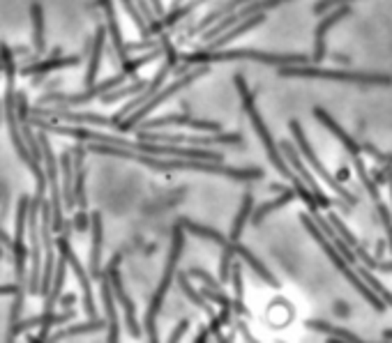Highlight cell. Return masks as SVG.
Instances as JSON below:
<instances>
[{
	"instance_id": "obj_1",
	"label": "cell",
	"mask_w": 392,
	"mask_h": 343,
	"mask_svg": "<svg viewBox=\"0 0 392 343\" xmlns=\"http://www.w3.org/2000/svg\"><path fill=\"white\" fill-rule=\"evenodd\" d=\"M88 150L100 152V155L123 157V160L145 164L157 171H203V173L229 175V178H235V180H256L263 175L259 169H233V166H222V162L187 160V157H157V155H145V152L129 150V148H120V145H111V143H90Z\"/></svg>"
},
{
	"instance_id": "obj_2",
	"label": "cell",
	"mask_w": 392,
	"mask_h": 343,
	"mask_svg": "<svg viewBox=\"0 0 392 343\" xmlns=\"http://www.w3.org/2000/svg\"><path fill=\"white\" fill-rule=\"evenodd\" d=\"M235 85H238V90H240V100H242V107H245L247 116H249V120H251V125H254V129H256V136L261 138V143H263L266 152H268V157H270V162L275 164V169L280 171L286 180H291V182H293V187L298 189V196H300V198L304 200V203H307V205L311 207V212L316 215V205H319L316 200H319V198L314 196L311 189H304L298 175H295V173L289 169V166H286L284 155L280 152V148L275 145V140H273V136H270V131H268V127H266L263 118L259 116V111H256V102H254V92H249V90H247L245 78H242L240 74L235 76Z\"/></svg>"
},
{
	"instance_id": "obj_3",
	"label": "cell",
	"mask_w": 392,
	"mask_h": 343,
	"mask_svg": "<svg viewBox=\"0 0 392 343\" xmlns=\"http://www.w3.org/2000/svg\"><path fill=\"white\" fill-rule=\"evenodd\" d=\"M182 60L189 65H208V63H220V60H254V63H266V65H309V58L302 54H263V51H251V49H235V51H201V54H187Z\"/></svg>"
},
{
	"instance_id": "obj_4",
	"label": "cell",
	"mask_w": 392,
	"mask_h": 343,
	"mask_svg": "<svg viewBox=\"0 0 392 343\" xmlns=\"http://www.w3.org/2000/svg\"><path fill=\"white\" fill-rule=\"evenodd\" d=\"M300 219L304 222V228H307V231L314 235V240H316V242L321 244V249H323V251L328 253V258L333 260V265H335V267H337L339 272H342L344 277H346L348 284H351L355 290H358V293H360V295L364 297V300H367V302H369V304H372L376 311H383V309H386V302H383L381 297L376 295V290L369 288V286H364L362 281H360V275H355V272H353L351 267H348L346 256H344V253L339 251L337 247H335L333 242H330V237H328L323 231H321V226L316 224V219H311L309 215H302Z\"/></svg>"
},
{
	"instance_id": "obj_5",
	"label": "cell",
	"mask_w": 392,
	"mask_h": 343,
	"mask_svg": "<svg viewBox=\"0 0 392 343\" xmlns=\"http://www.w3.org/2000/svg\"><path fill=\"white\" fill-rule=\"evenodd\" d=\"M182 242H185V228L180 224L173 228V240H171V253H169V260H167V270H164V277L160 281V286H157L150 306H148V313H145V332H148V339L157 341V315H160V309L164 304V297H167V290L171 286L173 277H176V265H178V258H180V251H182Z\"/></svg>"
},
{
	"instance_id": "obj_6",
	"label": "cell",
	"mask_w": 392,
	"mask_h": 343,
	"mask_svg": "<svg viewBox=\"0 0 392 343\" xmlns=\"http://www.w3.org/2000/svg\"><path fill=\"white\" fill-rule=\"evenodd\" d=\"M180 226L185 228L187 233H194V235H198V237H206V240H210V242H215V244H220L222 249H229L233 256H240L242 260L247 263V265L256 272V275L266 281V284H270V286H280L277 284V279L270 275V270L263 265V263H261L254 253H251L249 249H245V247H240L238 244V240H231V237H224L222 233H217L215 228H206V226H201V224H194V222H189V219H182L180 222Z\"/></svg>"
},
{
	"instance_id": "obj_7",
	"label": "cell",
	"mask_w": 392,
	"mask_h": 343,
	"mask_svg": "<svg viewBox=\"0 0 392 343\" xmlns=\"http://www.w3.org/2000/svg\"><path fill=\"white\" fill-rule=\"evenodd\" d=\"M282 76H302V78H333V81L346 83H364V85H390V74H367V72H342V69H321L311 65H289L280 69Z\"/></svg>"
},
{
	"instance_id": "obj_8",
	"label": "cell",
	"mask_w": 392,
	"mask_h": 343,
	"mask_svg": "<svg viewBox=\"0 0 392 343\" xmlns=\"http://www.w3.org/2000/svg\"><path fill=\"white\" fill-rule=\"evenodd\" d=\"M203 74H208V65H198L196 69H194V72H191V74H185V76H180L178 78V81H173L169 88H162V90L160 92H157L155 97H153V100H148L145 104H143V107L141 109H136L134 113H129V116L123 120V122H120V125L116 127V129H120V131H132L136 125H138V122H141L145 116H150V113L157 109V107H160V104H164V102H167L169 100V97H173V95H176L178 90H182V88H185V85H189L191 81H194V78H198V76H203Z\"/></svg>"
},
{
	"instance_id": "obj_9",
	"label": "cell",
	"mask_w": 392,
	"mask_h": 343,
	"mask_svg": "<svg viewBox=\"0 0 392 343\" xmlns=\"http://www.w3.org/2000/svg\"><path fill=\"white\" fill-rule=\"evenodd\" d=\"M291 129H293L295 143H298V148H300V150H302V155H304V160H307V162H309V166H311V169L316 171V173L321 175V178L326 180V184H328V187H330V189H335V193H337V196H342V198L346 200L348 205H355V203H358V198H355L353 193L348 191V189H346L344 184L339 182L337 178H333V175H330V171L326 169L323 164H321V160H319V157L314 155V150H311V145H309L307 136H304L302 127H300V125H298V122H295V120L291 122Z\"/></svg>"
},
{
	"instance_id": "obj_10",
	"label": "cell",
	"mask_w": 392,
	"mask_h": 343,
	"mask_svg": "<svg viewBox=\"0 0 392 343\" xmlns=\"http://www.w3.org/2000/svg\"><path fill=\"white\" fill-rule=\"evenodd\" d=\"M141 140H157V143H176V145H196V148H213V145H240L242 136L238 134H210V136H194V134H138Z\"/></svg>"
},
{
	"instance_id": "obj_11",
	"label": "cell",
	"mask_w": 392,
	"mask_h": 343,
	"mask_svg": "<svg viewBox=\"0 0 392 343\" xmlns=\"http://www.w3.org/2000/svg\"><path fill=\"white\" fill-rule=\"evenodd\" d=\"M42 143V155H44V164H47V175H49V187H51V224H54V231L63 233L65 228V219H63V200H60V187H58V166H56V157L51 150V143L47 136H40Z\"/></svg>"
},
{
	"instance_id": "obj_12",
	"label": "cell",
	"mask_w": 392,
	"mask_h": 343,
	"mask_svg": "<svg viewBox=\"0 0 392 343\" xmlns=\"http://www.w3.org/2000/svg\"><path fill=\"white\" fill-rule=\"evenodd\" d=\"M127 78V74L125 72H120V74H116L113 78H107V81H102V83H95V85H90L88 90L85 92H81V95H44L40 100V104H69V107H78V104H88L90 100H95V97H102V95H107V92H111V90H116V88L123 83Z\"/></svg>"
},
{
	"instance_id": "obj_13",
	"label": "cell",
	"mask_w": 392,
	"mask_h": 343,
	"mask_svg": "<svg viewBox=\"0 0 392 343\" xmlns=\"http://www.w3.org/2000/svg\"><path fill=\"white\" fill-rule=\"evenodd\" d=\"M173 65H176V56H173L171 51H169V56H167V63L162 65V69H160V72L155 74V78H153V81L148 83V85L143 88V90L138 92V95L134 97V100L127 104V107H123V111H120L116 118H113V122H116V127L120 125V122H123V118H127L129 113H134L136 109H141V107H143V104H145L148 100H153V97H155L157 92L162 90V83H164V78L169 76V72H171V69H173Z\"/></svg>"
},
{
	"instance_id": "obj_14",
	"label": "cell",
	"mask_w": 392,
	"mask_h": 343,
	"mask_svg": "<svg viewBox=\"0 0 392 343\" xmlns=\"http://www.w3.org/2000/svg\"><path fill=\"white\" fill-rule=\"evenodd\" d=\"M56 244H58L60 256H63V258L69 263V265H72L74 275H76V279H78V284H81V288H83V306H85V313H88V315H95V300H93V290H90V279H88V275H85L83 265H81V263H78V258L74 256L72 247H69L67 226L63 228V235L58 237Z\"/></svg>"
},
{
	"instance_id": "obj_15",
	"label": "cell",
	"mask_w": 392,
	"mask_h": 343,
	"mask_svg": "<svg viewBox=\"0 0 392 343\" xmlns=\"http://www.w3.org/2000/svg\"><path fill=\"white\" fill-rule=\"evenodd\" d=\"M282 3H289V0H254V3H249L247 7H240V10H235L233 14L224 16L222 21H217L215 28L208 30V32L203 35V40L208 42V40H213V37H220V35H222L226 28H231L233 23H240V21H245L247 16H251V14L266 12V10H270V7H277V5H282Z\"/></svg>"
},
{
	"instance_id": "obj_16",
	"label": "cell",
	"mask_w": 392,
	"mask_h": 343,
	"mask_svg": "<svg viewBox=\"0 0 392 343\" xmlns=\"http://www.w3.org/2000/svg\"><path fill=\"white\" fill-rule=\"evenodd\" d=\"M160 127H189V129H198V131H220L222 129L220 122L196 120L189 116H164V118L138 122V131L141 129H160Z\"/></svg>"
},
{
	"instance_id": "obj_17",
	"label": "cell",
	"mask_w": 392,
	"mask_h": 343,
	"mask_svg": "<svg viewBox=\"0 0 392 343\" xmlns=\"http://www.w3.org/2000/svg\"><path fill=\"white\" fill-rule=\"evenodd\" d=\"M107 275H109V279H111V286H113V293H116V300H118L120 304H123V309H125V318H127L129 332H132V337H138V334H141V330H138V323H136L134 302L127 297L125 288H123V281H120V275H118V256H116V260H111Z\"/></svg>"
},
{
	"instance_id": "obj_18",
	"label": "cell",
	"mask_w": 392,
	"mask_h": 343,
	"mask_svg": "<svg viewBox=\"0 0 392 343\" xmlns=\"http://www.w3.org/2000/svg\"><path fill=\"white\" fill-rule=\"evenodd\" d=\"M346 14H348V7L339 5L337 10L330 12L326 19L316 25V30H314V37H316V44H314V60H316V63H321V60L326 58V35H328V30L333 28L335 23L342 21Z\"/></svg>"
},
{
	"instance_id": "obj_19",
	"label": "cell",
	"mask_w": 392,
	"mask_h": 343,
	"mask_svg": "<svg viewBox=\"0 0 392 343\" xmlns=\"http://www.w3.org/2000/svg\"><path fill=\"white\" fill-rule=\"evenodd\" d=\"M282 150H284V155H286V162H289V164L293 166V169L300 173V178L304 180V184H307V189H311V193H314V196L319 198V205H321V207H328V205H330L328 196H326L323 191H321L319 182L314 180L311 175L307 173V169H304V166H302V160H300V155L293 150V145H291V143H282Z\"/></svg>"
},
{
	"instance_id": "obj_20",
	"label": "cell",
	"mask_w": 392,
	"mask_h": 343,
	"mask_svg": "<svg viewBox=\"0 0 392 343\" xmlns=\"http://www.w3.org/2000/svg\"><path fill=\"white\" fill-rule=\"evenodd\" d=\"M97 3L102 5V10L104 14H107V30L111 35V40H113V49H116V56L120 63H127L129 60V51H127V44L123 42V35H120V28H118V19H116V12H113V3L111 0H97Z\"/></svg>"
},
{
	"instance_id": "obj_21",
	"label": "cell",
	"mask_w": 392,
	"mask_h": 343,
	"mask_svg": "<svg viewBox=\"0 0 392 343\" xmlns=\"http://www.w3.org/2000/svg\"><path fill=\"white\" fill-rule=\"evenodd\" d=\"M113 286L109 275H104L102 279V300H104V309H107V327H109V341H118V313H116V304H113Z\"/></svg>"
},
{
	"instance_id": "obj_22",
	"label": "cell",
	"mask_w": 392,
	"mask_h": 343,
	"mask_svg": "<svg viewBox=\"0 0 392 343\" xmlns=\"http://www.w3.org/2000/svg\"><path fill=\"white\" fill-rule=\"evenodd\" d=\"M81 63V58L78 56H60V51L56 49L54 51V56H51V60H44V63H37V65H28V67H23L21 72L25 76H30V74H49V72H54V69H60V67H72V65H78Z\"/></svg>"
},
{
	"instance_id": "obj_23",
	"label": "cell",
	"mask_w": 392,
	"mask_h": 343,
	"mask_svg": "<svg viewBox=\"0 0 392 343\" xmlns=\"http://www.w3.org/2000/svg\"><path fill=\"white\" fill-rule=\"evenodd\" d=\"M60 173H63V198H65V207H74L76 205V193H74V157L65 152L60 157Z\"/></svg>"
},
{
	"instance_id": "obj_24",
	"label": "cell",
	"mask_w": 392,
	"mask_h": 343,
	"mask_svg": "<svg viewBox=\"0 0 392 343\" xmlns=\"http://www.w3.org/2000/svg\"><path fill=\"white\" fill-rule=\"evenodd\" d=\"M93 217V251H90V277L97 279L102 275V242H104V237H102V217L100 212H95L90 215Z\"/></svg>"
},
{
	"instance_id": "obj_25",
	"label": "cell",
	"mask_w": 392,
	"mask_h": 343,
	"mask_svg": "<svg viewBox=\"0 0 392 343\" xmlns=\"http://www.w3.org/2000/svg\"><path fill=\"white\" fill-rule=\"evenodd\" d=\"M314 118L323 122V125H326V127H328L330 131H333V134H335V136H337L339 140H342V143H344V148H346L348 152H351V155H360V150H362V148H360L358 143H355V140H353L351 136H348L346 131H344L342 127H339L337 122H335L333 118H330V116H328V113H326L323 109H314Z\"/></svg>"
},
{
	"instance_id": "obj_26",
	"label": "cell",
	"mask_w": 392,
	"mask_h": 343,
	"mask_svg": "<svg viewBox=\"0 0 392 343\" xmlns=\"http://www.w3.org/2000/svg\"><path fill=\"white\" fill-rule=\"evenodd\" d=\"M263 21H266L263 12H259V14H251V16H247L245 21H240L238 25H235V28H231L229 32H226L224 37H220V40H213V44H210V51H215V49H222L224 44L233 42L235 37H238V35L247 32V30H251V28H256V25H259V23H263Z\"/></svg>"
},
{
	"instance_id": "obj_27",
	"label": "cell",
	"mask_w": 392,
	"mask_h": 343,
	"mask_svg": "<svg viewBox=\"0 0 392 343\" xmlns=\"http://www.w3.org/2000/svg\"><path fill=\"white\" fill-rule=\"evenodd\" d=\"M104 37H107V28L100 25L97 35H95L93 40V51H90V65H88V72H85V85H95V76H97V69H100V60H102V51H104Z\"/></svg>"
},
{
	"instance_id": "obj_28",
	"label": "cell",
	"mask_w": 392,
	"mask_h": 343,
	"mask_svg": "<svg viewBox=\"0 0 392 343\" xmlns=\"http://www.w3.org/2000/svg\"><path fill=\"white\" fill-rule=\"evenodd\" d=\"M295 198V191H291V189H282V193H280V198H275V200H268V203H263L261 207H256L254 210V217H251V222H254L256 226L263 222V219L273 212V210H277V207H284L286 203H291V200Z\"/></svg>"
},
{
	"instance_id": "obj_29",
	"label": "cell",
	"mask_w": 392,
	"mask_h": 343,
	"mask_svg": "<svg viewBox=\"0 0 392 343\" xmlns=\"http://www.w3.org/2000/svg\"><path fill=\"white\" fill-rule=\"evenodd\" d=\"M30 19H32V44H35V51L42 54V51H44V16H42V5L40 3L30 5Z\"/></svg>"
},
{
	"instance_id": "obj_30",
	"label": "cell",
	"mask_w": 392,
	"mask_h": 343,
	"mask_svg": "<svg viewBox=\"0 0 392 343\" xmlns=\"http://www.w3.org/2000/svg\"><path fill=\"white\" fill-rule=\"evenodd\" d=\"M245 3H247V0H231L229 5L217 7L215 12H210L208 16H203V19L198 21V25H196V28L191 30V32H201V30H206V28H210V25H215L217 21L222 19V16H229V14H233V12H235V7H238V5H245Z\"/></svg>"
},
{
	"instance_id": "obj_31",
	"label": "cell",
	"mask_w": 392,
	"mask_h": 343,
	"mask_svg": "<svg viewBox=\"0 0 392 343\" xmlns=\"http://www.w3.org/2000/svg\"><path fill=\"white\" fill-rule=\"evenodd\" d=\"M104 327H107V323H104V320H90V323H85V325H74V327L58 332L51 339H54V341H63V339H69V337H78V334L97 332V330H104Z\"/></svg>"
},
{
	"instance_id": "obj_32",
	"label": "cell",
	"mask_w": 392,
	"mask_h": 343,
	"mask_svg": "<svg viewBox=\"0 0 392 343\" xmlns=\"http://www.w3.org/2000/svg\"><path fill=\"white\" fill-rule=\"evenodd\" d=\"M249 215H251V193H245V196H242V207H240V212H238V217H235L233 228H231V240H238V237L242 235V228H245Z\"/></svg>"
},
{
	"instance_id": "obj_33",
	"label": "cell",
	"mask_w": 392,
	"mask_h": 343,
	"mask_svg": "<svg viewBox=\"0 0 392 343\" xmlns=\"http://www.w3.org/2000/svg\"><path fill=\"white\" fill-rule=\"evenodd\" d=\"M309 327L311 330H319V332H323V334H330V337H335L339 341H360L358 337H355L353 332H346V330H339V327H333V325H328L323 320H309Z\"/></svg>"
},
{
	"instance_id": "obj_34",
	"label": "cell",
	"mask_w": 392,
	"mask_h": 343,
	"mask_svg": "<svg viewBox=\"0 0 392 343\" xmlns=\"http://www.w3.org/2000/svg\"><path fill=\"white\" fill-rule=\"evenodd\" d=\"M360 277L364 279V284H367L369 288H374V290H376V295L381 297L383 302H386V304H390V306H392V293H390V290H388L386 286L381 284V281H379L376 277L372 275V270H369L367 265H364V267H360Z\"/></svg>"
},
{
	"instance_id": "obj_35",
	"label": "cell",
	"mask_w": 392,
	"mask_h": 343,
	"mask_svg": "<svg viewBox=\"0 0 392 343\" xmlns=\"http://www.w3.org/2000/svg\"><path fill=\"white\" fill-rule=\"evenodd\" d=\"M123 5H125L127 14L132 16V21L136 23V28L141 30V35H143V37H148V35H150V25H148V19H145V14L141 12V7L136 5V0H123Z\"/></svg>"
},
{
	"instance_id": "obj_36",
	"label": "cell",
	"mask_w": 392,
	"mask_h": 343,
	"mask_svg": "<svg viewBox=\"0 0 392 343\" xmlns=\"http://www.w3.org/2000/svg\"><path fill=\"white\" fill-rule=\"evenodd\" d=\"M145 85H148L145 81H134V83H129V85H125V88H120V90H111V92H107V95H102V102H104V104H113V102L123 100V97L141 92Z\"/></svg>"
},
{
	"instance_id": "obj_37",
	"label": "cell",
	"mask_w": 392,
	"mask_h": 343,
	"mask_svg": "<svg viewBox=\"0 0 392 343\" xmlns=\"http://www.w3.org/2000/svg\"><path fill=\"white\" fill-rule=\"evenodd\" d=\"M178 284H180V288H182V293H185L191 302H194L198 309H203L206 313H213V309L210 306H208V302H206V297H201V295H196V290L189 286V281H187V275H178Z\"/></svg>"
},
{
	"instance_id": "obj_38",
	"label": "cell",
	"mask_w": 392,
	"mask_h": 343,
	"mask_svg": "<svg viewBox=\"0 0 392 343\" xmlns=\"http://www.w3.org/2000/svg\"><path fill=\"white\" fill-rule=\"evenodd\" d=\"M231 277H233V284H235V297H238V302H235V311L242 315V313H247V309L242 306V277H240V265H235L231 270Z\"/></svg>"
},
{
	"instance_id": "obj_39",
	"label": "cell",
	"mask_w": 392,
	"mask_h": 343,
	"mask_svg": "<svg viewBox=\"0 0 392 343\" xmlns=\"http://www.w3.org/2000/svg\"><path fill=\"white\" fill-rule=\"evenodd\" d=\"M346 3H348V0H321V3L314 5V12L323 14L328 10H335V7H339V5H346Z\"/></svg>"
},
{
	"instance_id": "obj_40",
	"label": "cell",
	"mask_w": 392,
	"mask_h": 343,
	"mask_svg": "<svg viewBox=\"0 0 392 343\" xmlns=\"http://www.w3.org/2000/svg\"><path fill=\"white\" fill-rule=\"evenodd\" d=\"M189 275H191V277H198V279L203 281V284H208V286L215 288V290H220V284H217L215 279H210V275H208V272H203V270H191Z\"/></svg>"
},
{
	"instance_id": "obj_41",
	"label": "cell",
	"mask_w": 392,
	"mask_h": 343,
	"mask_svg": "<svg viewBox=\"0 0 392 343\" xmlns=\"http://www.w3.org/2000/svg\"><path fill=\"white\" fill-rule=\"evenodd\" d=\"M90 222H93V217H88V215H85V210H81V212L74 217V228H76V231H85Z\"/></svg>"
},
{
	"instance_id": "obj_42",
	"label": "cell",
	"mask_w": 392,
	"mask_h": 343,
	"mask_svg": "<svg viewBox=\"0 0 392 343\" xmlns=\"http://www.w3.org/2000/svg\"><path fill=\"white\" fill-rule=\"evenodd\" d=\"M136 5L141 7V12L145 14V19L150 21V25L155 23V12L150 10V5H148V0H136Z\"/></svg>"
},
{
	"instance_id": "obj_43",
	"label": "cell",
	"mask_w": 392,
	"mask_h": 343,
	"mask_svg": "<svg viewBox=\"0 0 392 343\" xmlns=\"http://www.w3.org/2000/svg\"><path fill=\"white\" fill-rule=\"evenodd\" d=\"M189 330V320H180V325L176 327V332L171 334V339L169 341H180L182 339V334H185Z\"/></svg>"
},
{
	"instance_id": "obj_44",
	"label": "cell",
	"mask_w": 392,
	"mask_h": 343,
	"mask_svg": "<svg viewBox=\"0 0 392 343\" xmlns=\"http://www.w3.org/2000/svg\"><path fill=\"white\" fill-rule=\"evenodd\" d=\"M21 286H0V295H16Z\"/></svg>"
},
{
	"instance_id": "obj_45",
	"label": "cell",
	"mask_w": 392,
	"mask_h": 343,
	"mask_svg": "<svg viewBox=\"0 0 392 343\" xmlns=\"http://www.w3.org/2000/svg\"><path fill=\"white\" fill-rule=\"evenodd\" d=\"M386 182H388L390 198H392V162H388V166H386Z\"/></svg>"
},
{
	"instance_id": "obj_46",
	"label": "cell",
	"mask_w": 392,
	"mask_h": 343,
	"mask_svg": "<svg viewBox=\"0 0 392 343\" xmlns=\"http://www.w3.org/2000/svg\"><path fill=\"white\" fill-rule=\"evenodd\" d=\"M150 3H153L155 14H162V10H164V7H162V0H150Z\"/></svg>"
},
{
	"instance_id": "obj_47",
	"label": "cell",
	"mask_w": 392,
	"mask_h": 343,
	"mask_svg": "<svg viewBox=\"0 0 392 343\" xmlns=\"http://www.w3.org/2000/svg\"><path fill=\"white\" fill-rule=\"evenodd\" d=\"M383 162H392V157H386V155H383Z\"/></svg>"
},
{
	"instance_id": "obj_48",
	"label": "cell",
	"mask_w": 392,
	"mask_h": 343,
	"mask_svg": "<svg viewBox=\"0 0 392 343\" xmlns=\"http://www.w3.org/2000/svg\"><path fill=\"white\" fill-rule=\"evenodd\" d=\"M0 69H5V67H3V58H0Z\"/></svg>"
}]
</instances>
